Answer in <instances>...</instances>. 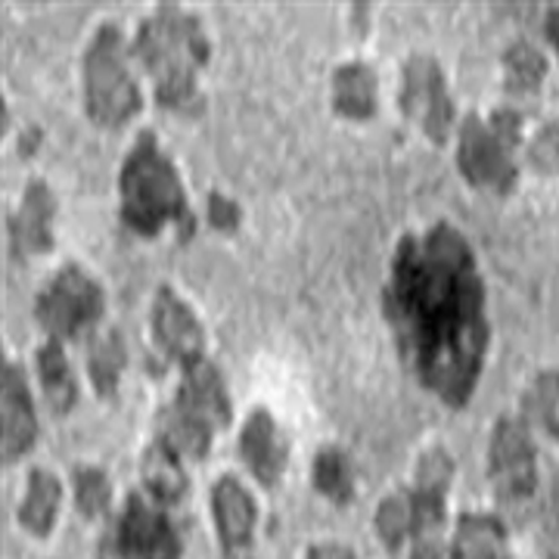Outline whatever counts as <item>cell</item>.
<instances>
[{"mask_svg": "<svg viewBox=\"0 0 559 559\" xmlns=\"http://www.w3.org/2000/svg\"><path fill=\"white\" fill-rule=\"evenodd\" d=\"M382 314L417 382L463 411L479 385L491 326L469 240L448 221L404 234L389 264Z\"/></svg>", "mask_w": 559, "mask_h": 559, "instance_id": "cell-1", "label": "cell"}, {"mask_svg": "<svg viewBox=\"0 0 559 559\" xmlns=\"http://www.w3.org/2000/svg\"><path fill=\"white\" fill-rule=\"evenodd\" d=\"M57 193L44 178H32L25 183L16 212L7 218V246L10 259L28 261L35 255L53 252L57 237H53V221H57Z\"/></svg>", "mask_w": 559, "mask_h": 559, "instance_id": "cell-13", "label": "cell"}, {"mask_svg": "<svg viewBox=\"0 0 559 559\" xmlns=\"http://www.w3.org/2000/svg\"><path fill=\"white\" fill-rule=\"evenodd\" d=\"M311 485L320 498H326L336 507H348L355 500V463L336 444L320 448L311 463Z\"/></svg>", "mask_w": 559, "mask_h": 559, "instance_id": "cell-23", "label": "cell"}, {"mask_svg": "<svg viewBox=\"0 0 559 559\" xmlns=\"http://www.w3.org/2000/svg\"><path fill=\"white\" fill-rule=\"evenodd\" d=\"M62 507V481L50 473L35 466L25 479V495L20 500L16 520L32 535V538H50V532L57 528Z\"/></svg>", "mask_w": 559, "mask_h": 559, "instance_id": "cell-18", "label": "cell"}, {"mask_svg": "<svg viewBox=\"0 0 559 559\" xmlns=\"http://www.w3.org/2000/svg\"><path fill=\"white\" fill-rule=\"evenodd\" d=\"M528 159L532 165L550 175L559 168V124H544L538 131V138L532 140V150H528Z\"/></svg>", "mask_w": 559, "mask_h": 559, "instance_id": "cell-27", "label": "cell"}, {"mask_svg": "<svg viewBox=\"0 0 559 559\" xmlns=\"http://www.w3.org/2000/svg\"><path fill=\"white\" fill-rule=\"evenodd\" d=\"M212 522L221 544V559H249V547L259 528V503L237 476H221L212 485Z\"/></svg>", "mask_w": 559, "mask_h": 559, "instance_id": "cell-14", "label": "cell"}, {"mask_svg": "<svg viewBox=\"0 0 559 559\" xmlns=\"http://www.w3.org/2000/svg\"><path fill=\"white\" fill-rule=\"evenodd\" d=\"M522 411L532 426L559 444V370H544L522 395Z\"/></svg>", "mask_w": 559, "mask_h": 559, "instance_id": "cell-24", "label": "cell"}, {"mask_svg": "<svg viewBox=\"0 0 559 559\" xmlns=\"http://www.w3.org/2000/svg\"><path fill=\"white\" fill-rule=\"evenodd\" d=\"M547 35H550V40H554V47H557L559 53V7H554L550 16H547Z\"/></svg>", "mask_w": 559, "mask_h": 559, "instance_id": "cell-32", "label": "cell"}, {"mask_svg": "<svg viewBox=\"0 0 559 559\" xmlns=\"http://www.w3.org/2000/svg\"><path fill=\"white\" fill-rule=\"evenodd\" d=\"M333 112L348 121H370L380 109V81L364 60L342 62L333 72Z\"/></svg>", "mask_w": 559, "mask_h": 559, "instance_id": "cell-16", "label": "cell"}, {"mask_svg": "<svg viewBox=\"0 0 559 559\" xmlns=\"http://www.w3.org/2000/svg\"><path fill=\"white\" fill-rule=\"evenodd\" d=\"M72 488H75V507L79 516L87 522H97L109 516L112 510V481L100 466H87L81 463L72 469Z\"/></svg>", "mask_w": 559, "mask_h": 559, "instance_id": "cell-25", "label": "cell"}, {"mask_svg": "<svg viewBox=\"0 0 559 559\" xmlns=\"http://www.w3.org/2000/svg\"><path fill=\"white\" fill-rule=\"evenodd\" d=\"M488 481L510 513H525L538 495V451L522 419L500 417L495 423L488 439Z\"/></svg>", "mask_w": 559, "mask_h": 559, "instance_id": "cell-9", "label": "cell"}, {"mask_svg": "<svg viewBox=\"0 0 559 559\" xmlns=\"http://www.w3.org/2000/svg\"><path fill=\"white\" fill-rule=\"evenodd\" d=\"M124 367H128V345L121 340L119 330H106L87 342V377H91L97 399H116Z\"/></svg>", "mask_w": 559, "mask_h": 559, "instance_id": "cell-22", "label": "cell"}, {"mask_svg": "<svg viewBox=\"0 0 559 559\" xmlns=\"http://www.w3.org/2000/svg\"><path fill=\"white\" fill-rule=\"evenodd\" d=\"M35 370H38V382L44 399L50 404V411L57 417L72 414L75 401H79V380L72 373V364L66 358V348L62 342L47 340L35 352Z\"/></svg>", "mask_w": 559, "mask_h": 559, "instance_id": "cell-20", "label": "cell"}, {"mask_svg": "<svg viewBox=\"0 0 559 559\" xmlns=\"http://www.w3.org/2000/svg\"><path fill=\"white\" fill-rule=\"evenodd\" d=\"M40 423L35 414V399L16 360L3 358L0 367V457L16 463L38 444Z\"/></svg>", "mask_w": 559, "mask_h": 559, "instance_id": "cell-12", "label": "cell"}, {"mask_svg": "<svg viewBox=\"0 0 559 559\" xmlns=\"http://www.w3.org/2000/svg\"><path fill=\"white\" fill-rule=\"evenodd\" d=\"M140 479H143L146 495L162 507H178L180 500L190 495V476H187L183 457L156 436L150 441V448L143 451Z\"/></svg>", "mask_w": 559, "mask_h": 559, "instance_id": "cell-17", "label": "cell"}, {"mask_svg": "<svg viewBox=\"0 0 559 559\" xmlns=\"http://www.w3.org/2000/svg\"><path fill=\"white\" fill-rule=\"evenodd\" d=\"M234 419L230 395L221 370L205 358L187 370H180V385L171 404L159 407L156 439L171 444L183 460H205L215 432L227 429Z\"/></svg>", "mask_w": 559, "mask_h": 559, "instance_id": "cell-4", "label": "cell"}, {"mask_svg": "<svg viewBox=\"0 0 559 559\" xmlns=\"http://www.w3.org/2000/svg\"><path fill=\"white\" fill-rule=\"evenodd\" d=\"M451 559H513L503 522L495 513H460L457 532L451 540Z\"/></svg>", "mask_w": 559, "mask_h": 559, "instance_id": "cell-19", "label": "cell"}, {"mask_svg": "<svg viewBox=\"0 0 559 559\" xmlns=\"http://www.w3.org/2000/svg\"><path fill=\"white\" fill-rule=\"evenodd\" d=\"M153 342L165 358L178 364L180 370L205 360V330L197 311L180 299L171 283H162L150 308Z\"/></svg>", "mask_w": 559, "mask_h": 559, "instance_id": "cell-11", "label": "cell"}, {"mask_svg": "<svg viewBox=\"0 0 559 559\" xmlns=\"http://www.w3.org/2000/svg\"><path fill=\"white\" fill-rule=\"evenodd\" d=\"M522 140V116L513 109H495L485 121L469 112L460 124L457 168L463 180L476 190L510 193L520 180L516 146Z\"/></svg>", "mask_w": 559, "mask_h": 559, "instance_id": "cell-6", "label": "cell"}, {"mask_svg": "<svg viewBox=\"0 0 559 559\" xmlns=\"http://www.w3.org/2000/svg\"><path fill=\"white\" fill-rule=\"evenodd\" d=\"M305 559H358L355 550L348 544H340V540H320L314 547L305 550Z\"/></svg>", "mask_w": 559, "mask_h": 559, "instance_id": "cell-29", "label": "cell"}, {"mask_svg": "<svg viewBox=\"0 0 559 559\" xmlns=\"http://www.w3.org/2000/svg\"><path fill=\"white\" fill-rule=\"evenodd\" d=\"M401 112L411 121H417V128L432 140L444 143L454 124V100L448 91V79L441 72L436 57L414 53L401 66V91H399Z\"/></svg>", "mask_w": 559, "mask_h": 559, "instance_id": "cell-10", "label": "cell"}, {"mask_svg": "<svg viewBox=\"0 0 559 559\" xmlns=\"http://www.w3.org/2000/svg\"><path fill=\"white\" fill-rule=\"evenodd\" d=\"M411 559H451V547H444L439 535H426V538L414 540Z\"/></svg>", "mask_w": 559, "mask_h": 559, "instance_id": "cell-30", "label": "cell"}, {"mask_svg": "<svg viewBox=\"0 0 559 559\" xmlns=\"http://www.w3.org/2000/svg\"><path fill=\"white\" fill-rule=\"evenodd\" d=\"M131 53L143 62L162 109L200 116L205 106L200 75L212 60V44L200 16L187 13L178 3H159L140 22Z\"/></svg>", "mask_w": 559, "mask_h": 559, "instance_id": "cell-2", "label": "cell"}, {"mask_svg": "<svg viewBox=\"0 0 559 559\" xmlns=\"http://www.w3.org/2000/svg\"><path fill=\"white\" fill-rule=\"evenodd\" d=\"M544 525L550 535L559 538V469L550 479V491H547V500H544Z\"/></svg>", "mask_w": 559, "mask_h": 559, "instance_id": "cell-31", "label": "cell"}, {"mask_svg": "<svg viewBox=\"0 0 559 559\" xmlns=\"http://www.w3.org/2000/svg\"><path fill=\"white\" fill-rule=\"evenodd\" d=\"M240 205L230 200V197H224V193H212L209 197V224L221 230V234H234L237 227H240Z\"/></svg>", "mask_w": 559, "mask_h": 559, "instance_id": "cell-28", "label": "cell"}, {"mask_svg": "<svg viewBox=\"0 0 559 559\" xmlns=\"http://www.w3.org/2000/svg\"><path fill=\"white\" fill-rule=\"evenodd\" d=\"M183 538L165 507L131 491L97 544V559H180Z\"/></svg>", "mask_w": 559, "mask_h": 559, "instance_id": "cell-8", "label": "cell"}, {"mask_svg": "<svg viewBox=\"0 0 559 559\" xmlns=\"http://www.w3.org/2000/svg\"><path fill=\"white\" fill-rule=\"evenodd\" d=\"M503 69H507V91L513 94H532L538 91L540 81L547 75V62L535 50L532 44H513L503 57Z\"/></svg>", "mask_w": 559, "mask_h": 559, "instance_id": "cell-26", "label": "cell"}, {"mask_svg": "<svg viewBox=\"0 0 559 559\" xmlns=\"http://www.w3.org/2000/svg\"><path fill=\"white\" fill-rule=\"evenodd\" d=\"M103 314H106L103 283L75 261L62 264L35 299V320L47 333V340H81L100 323Z\"/></svg>", "mask_w": 559, "mask_h": 559, "instance_id": "cell-7", "label": "cell"}, {"mask_svg": "<svg viewBox=\"0 0 559 559\" xmlns=\"http://www.w3.org/2000/svg\"><path fill=\"white\" fill-rule=\"evenodd\" d=\"M373 528H377V538L389 554H399L404 540L426 538L414 491L399 488L389 498H382L380 507H377V516H373Z\"/></svg>", "mask_w": 559, "mask_h": 559, "instance_id": "cell-21", "label": "cell"}, {"mask_svg": "<svg viewBox=\"0 0 559 559\" xmlns=\"http://www.w3.org/2000/svg\"><path fill=\"white\" fill-rule=\"evenodd\" d=\"M240 460L252 479L264 491H274L289 466V439L280 429V423L267 407H252L249 417L242 419L240 441H237Z\"/></svg>", "mask_w": 559, "mask_h": 559, "instance_id": "cell-15", "label": "cell"}, {"mask_svg": "<svg viewBox=\"0 0 559 559\" xmlns=\"http://www.w3.org/2000/svg\"><path fill=\"white\" fill-rule=\"evenodd\" d=\"M119 212L124 227L140 240H156L168 227H178L180 240L193 237L183 178L153 131H140L121 162Z\"/></svg>", "mask_w": 559, "mask_h": 559, "instance_id": "cell-3", "label": "cell"}, {"mask_svg": "<svg viewBox=\"0 0 559 559\" xmlns=\"http://www.w3.org/2000/svg\"><path fill=\"white\" fill-rule=\"evenodd\" d=\"M84 116L103 131H119L143 106L140 84L128 62L124 35L116 22H103L81 62Z\"/></svg>", "mask_w": 559, "mask_h": 559, "instance_id": "cell-5", "label": "cell"}]
</instances>
